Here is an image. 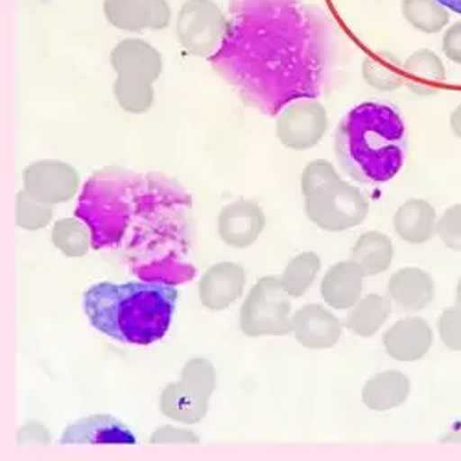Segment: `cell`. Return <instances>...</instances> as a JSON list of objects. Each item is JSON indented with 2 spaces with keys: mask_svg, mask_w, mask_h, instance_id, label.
<instances>
[{
  "mask_svg": "<svg viewBox=\"0 0 461 461\" xmlns=\"http://www.w3.org/2000/svg\"><path fill=\"white\" fill-rule=\"evenodd\" d=\"M410 397V378L395 369L373 375L362 390V402L373 411H388L402 406Z\"/></svg>",
  "mask_w": 461,
  "mask_h": 461,
  "instance_id": "20",
  "label": "cell"
},
{
  "mask_svg": "<svg viewBox=\"0 0 461 461\" xmlns=\"http://www.w3.org/2000/svg\"><path fill=\"white\" fill-rule=\"evenodd\" d=\"M456 304L461 306V277H459L457 286H456Z\"/></svg>",
  "mask_w": 461,
  "mask_h": 461,
  "instance_id": "37",
  "label": "cell"
},
{
  "mask_svg": "<svg viewBox=\"0 0 461 461\" xmlns=\"http://www.w3.org/2000/svg\"><path fill=\"white\" fill-rule=\"evenodd\" d=\"M393 242L380 230H367L351 249V260H355L366 277L380 276L388 270L393 260Z\"/></svg>",
  "mask_w": 461,
  "mask_h": 461,
  "instance_id": "22",
  "label": "cell"
},
{
  "mask_svg": "<svg viewBox=\"0 0 461 461\" xmlns=\"http://www.w3.org/2000/svg\"><path fill=\"white\" fill-rule=\"evenodd\" d=\"M303 198L306 216L327 233L349 230L369 214V202L362 190L341 177L318 186Z\"/></svg>",
  "mask_w": 461,
  "mask_h": 461,
  "instance_id": "4",
  "label": "cell"
},
{
  "mask_svg": "<svg viewBox=\"0 0 461 461\" xmlns=\"http://www.w3.org/2000/svg\"><path fill=\"white\" fill-rule=\"evenodd\" d=\"M23 186L30 196L49 205L67 203L80 190V174L70 163L40 159L23 170Z\"/></svg>",
  "mask_w": 461,
  "mask_h": 461,
  "instance_id": "8",
  "label": "cell"
},
{
  "mask_svg": "<svg viewBox=\"0 0 461 461\" xmlns=\"http://www.w3.org/2000/svg\"><path fill=\"white\" fill-rule=\"evenodd\" d=\"M438 332L443 345L450 351L461 353V306H450L438 320Z\"/></svg>",
  "mask_w": 461,
  "mask_h": 461,
  "instance_id": "31",
  "label": "cell"
},
{
  "mask_svg": "<svg viewBox=\"0 0 461 461\" xmlns=\"http://www.w3.org/2000/svg\"><path fill=\"white\" fill-rule=\"evenodd\" d=\"M362 76L376 91H397L404 84L402 65L392 52H376L362 61Z\"/></svg>",
  "mask_w": 461,
  "mask_h": 461,
  "instance_id": "23",
  "label": "cell"
},
{
  "mask_svg": "<svg viewBox=\"0 0 461 461\" xmlns=\"http://www.w3.org/2000/svg\"><path fill=\"white\" fill-rule=\"evenodd\" d=\"M266 227V214L262 207L251 200H237L227 203L216 220L220 240L235 249L253 246Z\"/></svg>",
  "mask_w": 461,
  "mask_h": 461,
  "instance_id": "10",
  "label": "cell"
},
{
  "mask_svg": "<svg viewBox=\"0 0 461 461\" xmlns=\"http://www.w3.org/2000/svg\"><path fill=\"white\" fill-rule=\"evenodd\" d=\"M443 6H447L450 12L461 15V0H439Z\"/></svg>",
  "mask_w": 461,
  "mask_h": 461,
  "instance_id": "36",
  "label": "cell"
},
{
  "mask_svg": "<svg viewBox=\"0 0 461 461\" xmlns=\"http://www.w3.org/2000/svg\"><path fill=\"white\" fill-rule=\"evenodd\" d=\"M334 151L339 167L353 181L362 185L392 181L406 161L402 114L386 102L355 105L336 128Z\"/></svg>",
  "mask_w": 461,
  "mask_h": 461,
  "instance_id": "2",
  "label": "cell"
},
{
  "mask_svg": "<svg viewBox=\"0 0 461 461\" xmlns=\"http://www.w3.org/2000/svg\"><path fill=\"white\" fill-rule=\"evenodd\" d=\"M17 441L19 445H49L52 441V436L43 422L28 420L19 430Z\"/></svg>",
  "mask_w": 461,
  "mask_h": 461,
  "instance_id": "33",
  "label": "cell"
},
{
  "mask_svg": "<svg viewBox=\"0 0 461 461\" xmlns=\"http://www.w3.org/2000/svg\"><path fill=\"white\" fill-rule=\"evenodd\" d=\"M436 235L448 249L461 251V203L448 207L441 214V218L438 220Z\"/></svg>",
  "mask_w": 461,
  "mask_h": 461,
  "instance_id": "29",
  "label": "cell"
},
{
  "mask_svg": "<svg viewBox=\"0 0 461 461\" xmlns=\"http://www.w3.org/2000/svg\"><path fill=\"white\" fill-rule=\"evenodd\" d=\"M395 233L408 244L419 246L429 242L438 229V214L432 203L420 198L404 202L393 216Z\"/></svg>",
  "mask_w": 461,
  "mask_h": 461,
  "instance_id": "18",
  "label": "cell"
},
{
  "mask_svg": "<svg viewBox=\"0 0 461 461\" xmlns=\"http://www.w3.org/2000/svg\"><path fill=\"white\" fill-rule=\"evenodd\" d=\"M402 15L422 33H439L448 24V8L439 0H402Z\"/></svg>",
  "mask_w": 461,
  "mask_h": 461,
  "instance_id": "25",
  "label": "cell"
},
{
  "mask_svg": "<svg viewBox=\"0 0 461 461\" xmlns=\"http://www.w3.org/2000/svg\"><path fill=\"white\" fill-rule=\"evenodd\" d=\"M292 297L281 277L267 276L249 290L240 309V330L248 338L285 336L292 332Z\"/></svg>",
  "mask_w": 461,
  "mask_h": 461,
  "instance_id": "5",
  "label": "cell"
},
{
  "mask_svg": "<svg viewBox=\"0 0 461 461\" xmlns=\"http://www.w3.org/2000/svg\"><path fill=\"white\" fill-rule=\"evenodd\" d=\"M61 445H135V432L121 419L95 413L70 422L61 434Z\"/></svg>",
  "mask_w": 461,
  "mask_h": 461,
  "instance_id": "12",
  "label": "cell"
},
{
  "mask_svg": "<svg viewBox=\"0 0 461 461\" xmlns=\"http://www.w3.org/2000/svg\"><path fill=\"white\" fill-rule=\"evenodd\" d=\"M113 93L119 105L131 114L148 113L153 105V100H156L153 84L139 78H130V76H117V80L113 84Z\"/></svg>",
  "mask_w": 461,
  "mask_h": 461,
  "instance_id": "27",
  "label": "cell"
},
{
  "mask_svg": "<svg viewBox=\"0 0 461 461\" xmlns=\"http://www.w3.org/2000/svg\"><path fill=\"white\" fill-rule=\"evenodd\" d=\"M434 332L427 320L404 318L393 323L382 336L386 353L397 362H417L432 349Z\"/></svg>",
  "mask_w": 461,
  "mask_h": 461,
  "instance_id": "15",
  "label": "cell"
},
{
  "mask_svg": "<svg viewBox=\"0 0 461 461\" xmlns=\"http://www.w3.org/2000/svg\"><path fill=\"white\" fill-rule=\"evenodd\" d=\"M216 390V369L205 358H190L181 371L179 382L161 392L159 410L165 417L181 425H198L209 413V402Z\"/></svg>",
  "mask_w": 461,
  "mask_h": 461,
  "instance_id": "3",
  "label": "cell"
},
{
  "mask_svg": "<svg viewBox=\"0 0 461 461\" xmlns=\"http://www.w3.org/2000/svg\"><path fill=\"white\" fill-rule=\"evenodd\" d=\"M109 24L124 32H161L172 21L168 0H104Z\"/></svg>",
  "mask_w": 461,
  "mask_h": 461,
  "instance_id": "9",
  "label": "cell"
},
{
  "mask_svg": "<svg viewBox=\"0 0 461 461\" xmlns=\"http://www.w3.org/2000/svg\"><path fill=\"white\" fill-rule=\"evenodd\" d=\"M151 445H194L200 443V438L196 432L190 429H179L172 425L159 427L156 432L149 436Z\"/></svg>",
  "mask_w": 461,
  "mask_h": 461,
  "instance_id": "32",
  "label": "cell"
},
{
  "mask_svg": "<svg viewBox=\"0 0 461 461\" xmlns=\"http://www.w3.org/2000/svg\"><path fill=\"white\" fill-rule=\"evenodd\" d=\"M321 270V258L314 251H303L290 258L281 276L283 288L290 297H303L314 285Z\"/></svg>",
  "mask_w": 461,
  "mask_h": 461,
  "instance_id": "24",
  "label": "cell"
},
{
  "mask_svg": "<svg viewBox=\"0 0 461 461\" xmlns=\"http://www.w3.org/2000/svg\"><path fill=\"white\" fill-rule=\"evenodd\" d=\"M329 130V113L314 98H299L286 105L276 122L279 142L295 151L314 148Z\"/></svg>",
  "mask_w": 461,
  "mask_h": 461,
  "instance_id": "7",
  "label": "cell"
},
{
  "mask_svg": "<svg viewBox=\"0 0 461 461\" xmlns=\"http://www.w3.org/2000/svg\"><path fill=\"white\" fill-rule=\"evenodd\" d=\"M450 130L457 139H461V104L450 113Z\"/></svg>",
  "mask_w": 461,
  "mask_h": 461,
  "instance_id": "35",
  "label": "cell"
},
{
  "mask_svg": "<svg viewBox=\"0 0 461 461\" xmlns=\"http://www.w3.org/2000/svg\"><path fill=\"white\" fill-rule=\"evenodd\" d=\"M179 299L165 281L91 285L84 292V312L98 332L128 345H151L167 336Z\"/></svg>",
  "mask_w": 461,
  "mask_h": 461,
  "instance_id": "1",
  "label": "cell"
},
{
  "mask_svg": "<svg viewBox=\"0 0 461 461\" xmlns=\"http://www.w3.org/2000/svg\"><path fill=\"white\" fill-rule=\"evenodd\" d=\"M392 311L393 303L388 295L369 294L362 297L355 306H351L348 318H345V327H348L355 336L371 338L388 321Z\"/></svg>",
  "mask_w": 461,
  "mask_h": 461,
  "instance_id": "21",
  "label": "cell"
},
{
  "mask_svg": "<svg viewBox=\"0 0 461 461\" xmlns=\"http://www.w3.org/2000/svg\"><path fill=\"white\" fill-rule=\"evenodd\" d=\"M52 244L65 257L82 258L91 251L89 229L78 218H61L52 225Z\"/></svg>",
  "mask_w": 461,
  "mask_h": 461,
  "instance_id": "26",
  "label": "cell"
},
{
  "mask_svg": "<svg viewBox=\"0 0 461 461\" xmlns=\"http://www.w3.org/2000/svg\"><path fill=\"white\" fill-rule=\"evenodd\" d=\"M441 49L447 59H450L456 65H461V21L450 24L445 30Z\"/></svg>",
  "mask_w": 461,
  "mask_h": 461,
  "instance_id": "34",
  "label": "cell"
},
{
  "mask_svg": "<svg viewBox=\"0 0 461 461\" xmlns=\"http://www.w3.org/2000/svg\"><path fill=\"white\" fill-rule=\"evenodd\" d=\"M362 267L355 260L332 264L321 281V297L334 311H349L362 299L364 290Z\"/></svg>",
  "mask_w": 461,
  "mask_h": 461,
  "instance_id": "17",
  "label": "cell"
},
{
  "mask_svg": "<svg viewBox=\"0 0 461 461\" xmlns=\"http://www.w3.org/2000/svg\"><path fill=\"white\" fill-rule=\"evenodd\" d=\"M404 84L417 96L436 95L447 78V68L441 58L429 49L413 52L402 65Z\"/></svg>",
  "mask_w": 461,
  "mask_h": 461,
  "instance_id": "19",
  "label": "cell"
},
{
  "mask_svg": "<svg viewBox=\"0 0 461 461\" xmlns=\"http://www.w3.org/2000/svg\"><path fill=\"white\" fill-rule=\"evenodd\" d=\"M292 332L306 349H330L341 338V321L325 306L304 304L292 316Z\"/></svg>",
  "mask_w": 461,
  "mask_h": 461,
  "instance_id": "13",
  "label": "cell"
},
{
  "mask_svg": "<svg viewBox=\"0 0 461 461\" xmlns=\"http://www.w3.org/2000/svg\"><path fill=\"white\" fill-rule=\"evenodd\" d=\"M227 23L214 0H185L176 21L179 45L192 56L207 58L223 41Z\"/></svg>",
  "mask_w": 461,
  "mask_h": 461,
  "instance_id": "6",
  "label": "cell"
},
{
  "mask_svg": "<svg viewBox=\"0 0 461 461\" xmlns=\"http://www.w3.org/2000/svg\"><path fill=\"white\" fill-rule=\"evenodd\" d=\"M109 59L117 76H130V78L156 84L163 74L161 52L139 37H130L114 45Z\"/></svg>",
  "mask_w": 461,
  "mask_h": 461,
  "instance_id": "14",
  "label": "cell"
},
{
  "mask_svg": "<svg viewBox=\"0 0 461 461\" xmlns=\"http://www.w3.org/2000/svg\"><path fill=\"white\" fill-rule=\"evenodd\" d=\"M52 207L54 205L35 200L23 190L15 196V223L24 230H41L52 221Z\"/></svg>",
  "mask_w": 461,
  "mask_h": 461,
  "instance_id": "28",
  "label": "cell"
},
{
  "mask_svg": "<svg viewBox=\"0 0 461 461\" xmlns=\"http://www.w3.org/2000/svg\"><path fill=\"white\" fill-rule=\"evenodd\" d=\"M338 172L334 168L332 163H329L327 159H314L311 161L309 165H306L303 168V174H301V194L306 196L311 194L312 190H316L318 186L332 181V179H338Z\"/></svg>",
  "mask_w": 461,
  "mask_h": 461,
  "instance_id": "30",
  "label": "cell"
},
{
  "mask_svg": "<svg viewBox=\"0 0 461 461\" xmlns=\"http://www.w3.org/2000/svg\"><path fill=\"white\" fill-rule=\"evenodd\" d=\"M246 270L237 262H216L200 279V301L207 311L221 312L233 306L244 294Z\"/></svg>",
  "mask_w": 461,
  "mask_h": 461,
  "instance_id": "11",
  "label": "cell"
},
{
  "mask_svg": "<svg viewBox=\"0 0 461 461\" xmlns=\"http://www.w3.org/2000/svg\"><path fill=\"white\" fill-rule=\"evenodd\" d=\"M436 295L432 276L420 267H401L388 281V297L401 312L425 311Z\"/></svg>",
  "mask_w": 461,
  "mask_h": 461,
  "instance_id": "16",
  "label": "cell"
}]
</instances>
